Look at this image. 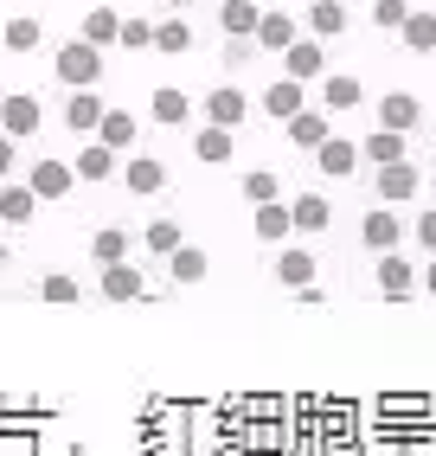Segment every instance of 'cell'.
Listing matches in <instances>:
<instances>
[{
    "instance_id": "19",
    "label": "cell",
    "mask_w": 436,
    "mask_h": 456,
    "mask_svg": "<svg viewBox=\"0 0 436 456\" xmlns=\"http://www.w3.org/2000/svg\"><path fill=\"white\" fill-rule=\"evenodd\" d=\"M372 270H379V277H372V283H379V296H385V302H404V296H417V289H424V277H417V270L404 264L398 251H392V257H379Z\"/></svg>"
},
{
    "instance_id": "1",
    "label": "cell",
    "mask_w": 436,
    "mask_h": 456,
    "mask_svg": "<svg viewBox=\"0 0 436 456\" xmlns=\"http://www.w3.org/2000/svg\"><path fill=\"white\" fill-rule=\"evenodd\" d=\"M52 71H58V84H65V90H103V52L97 45H84V39H65V45H58L52 52Z\"/></svg>"
},
{
    "instance_id": "6",
    "label": "cell",
    "mask_w": 436,
    "mask_h": 456,
    "mask_svg": "<svg viewBox=\"0 0 436 456\" xmlns=\"http://www.w3.org/2000/svg\"><path fill=\"white\" fill-rule=\"evenodd\" d=\"M417 187H424V174H417V161H398V167H379L372 174V193H379V206H411L417 200Z\"/></svg>"
},
{
    "instance_id": "7",
    "label": "cell",
    "mask_w": 436,
    "mask_h": 456,
    "mask_svg": "<svg viewBox=\"0 0 436 456\" xmlns=\"http://www.w3.org/2000/svg\"><path fill=\"white\" fill-rule=\"evenodd\" d=\"M283 77H289V84H321V77H327V45L302 33V39L283 52Z\"/></svg>"
},
{
    "instance_id": "33",
    "label": "cell",
    "mask_w": 436,
    "mask_h": 456,
    "mask_svg": "<svg viewBox=\"0 0 436 456\" xmlns=\"http://www.w3.org/2000/svg\"><path fill=\"white\" fill-rule=\"evenodd\" d=\"M206 270H212V257L199 251V245H180L174 257H167V277L186 289V283H206Z\"/></svg>"
},
{
    "instance_id": "38",
    "label": "cell",
    "mask_w": 436,
    "mask_h": 456,
    "mask_svg": "<svg viewBox=\"0 0 436 456\" xmlns=\"http://www.w3.org/2000/svg\"><path fill=\"white\" fill-rule=\"evenodd\" d=\"M417 7L411 0H372V26H385V33H404V20H411Z\"/></svg>"
},
{
    "instance_id": "22",
    "label": "cell",
    "mask_w": 436,
    "mask_h": 456,
    "mask_svg": "<svg viewBox=\"0 0 436 456\" xmlns=\"http://www.w3.org/2000/svg\"><path fill=\"white\" fill-rule=\"evenodd\" d=\"M289 219H295V238H315V232L334 225V206H327V193H295L289 200Z\"/></svg>"
},
{
    "instance_id": "12",
    "label": "cell",
    "mask_w": 436,
    "mask_h": 456,
    "mask_svg": "<svg viewBox=\"0 0 436 456\" xmlns=\"http://www.w3.org/2000/svg\"><path fill=\"white\" fill-rule=\"evenodd\" d=\"M283 135H289V142L302 148V155H321V148H327V142H334L340 129H334V116H327V110L315 103V110H302L295 123H283Z\"/></svg>"
},
{
    "instance_id": "17",
    "label": "cell",
    "mask_w": 436,
    "mask_h": 456,
    "mask_svg": "<svg viewBox=\"0 0 436 456\" xmlns=\"http://www.w3.org/2000/svg\"><path fill=\"white\" fill-rule=\"evenodd\" d=\"M71 167H77V187H103V180H122V155H109L103 142H84Z\"/></svg>"
},
{
    "instance_id": "8",
    "label": "cell",
    "mask_w": 436,
    "mask_h": 456,
    "mask_svg": "<svg viewBox=\"0 0 436 456\" xmlns=\"http://www.w3.org/2000/svg\"><path fill=\"white\" fill-rule=\"evenodd\" d=\"M97 296H103V302H141V296H148V270H141L135 257L97 270Z\"/></svg>"
},
{
    "instance_id": "16",
    "label": "cell",
    "mask_w": 436,
    "mask_h": 456,
    "mask_svg": "<svg viewBox=\"0 0 436 456\" xmlns=\"http://www.w3.org/2000/svg\"><path fill=\"white\" fill-rule=\"evenodd\" d=\"M122 187H129L135 200H154L167 187V161L161 155H129V161H122Z\"/></svg>"
},
{
    "instance_id": "36",
    "label": "cell",
    "mask_w": 436,
    "mask_h": 456,
    "mask_svg": "<svg viewBox=\"0 0 436 456\" xmlns=\"http://www.w3.org/2000/svg\"><path fill=\"white\" fill-rule=\"evenodd\" d=\"M122 52H154V20L148 13H122Z\"/></svg>"
},
{
    "instance_id": "5",
    "label": "cell",
    "mask_w": 436,
    "mask_h": 456,
    "mask_svg": "<svg viewBox=\"0 0 436 456\" xmlns=\"http://www.w3.org/2000/svg\"><path fill=\"white\" fill-rule=\"evenodd\" d=\"M26 187L39 193V206H58V200H71V187H77V167L45 155V161H33V167H26Z\"/></svg>"
},
{
    "instance_id": "9",
    "label": "cell",
    "mask_w": 436,
    "mask_h": 456,
    "mask_svg": "<svg viewBox=\"0 0 436 456\" xmlns=\"http://www.w3.org/2000/svg\"><path fill=\"white\" fill-rule=\"evenodd\" d=\"M372 116H379V129H385V135H411V129L424 123V103L411 97V90H385V97L372 103Z\"/></svg>"
},
{
    "instance_id": "24",
    "label": "cell",
    "mask_w": 436,
    "mask_h": 456,
    "mask_svg": "<svg viewBox=\"0 0 436 456\" xmlns=\"http://www.w3.org/2000/svg\"><path fill=\"white\" fill-rule=\"evenodd\" d=\"M231 155H238V135H231V129H212V123L193 129V161H199V167H225Z\"/></svg>"
},
{
    "instance_id": "31",
    "label": "cell",
    "mask_w": 436,
    "mask_h": 456,
    "mask_svg": "<svg viewBox=\"0 0 436 456\" xmlns=\"http://www.w3.org/2000/svg\"><path fill=\"white\" fill-rule=\"evenodd\" d=\"M257 20H263V7H251V0H218V26H225V39H257Z\"/></svg>"
},
{
    "instance_id": "37",
    "label": "cell",
    "mask_w": 436,
    "mask_h": 456,
    "mask_svg": "<svg viewBox=\"0 0 436 456\" xmlns=\"http://www.w3.org/2000/svg\"><path fill=\"white\" fill-rule=\"evenodd\" d=\"M411 52H436V13H411L404 20V33H398Z\"/></svg>"
},
{
    "instance_id": "26",
    "label": "cell",
    "mask_w": 436,
    "mask_h": 456,
    "mask_svg": "<svg viewBox=\"0 0 436 456\" xmlns=\"http://www.w3.org/2000/svg\"><path fill=\"white\" fill-rule=\"evenodd\" d=\"M97 142L109 148V155H129V148L141 142V116H135V110H109L103 129H97Z\"/></svg>"
},
{
    "instance_id": "10",
    "label": "cell",
    "mask_w": 436,
    "mask_h": 456,
    "mask_svg": "<svg viewBox=\"0 0 436 456\" xmlns=\"http://www.w3.org/2000/svg\"><path fill=\"white\" fill-rule=\"evenodd\" d=\"M359 238H366V251H372V257H392V251L404 245V219H398L392 206H372L366 219H359Z\"/></svg>"
},
{
    "instance_id": "44",
    "label": "cell",
    "mask_w": 436,
    "mask_h": 456,
    "mask_svg": "<svg viewBox=\"0 0 436 456\" xmlns=\"http://www.w3.org/2000/svg\"><path fill=\"white\" fill-rule=\"evenodd\" d=\"M167 7H174V13H180V7H199V0H167Z\"/></svg>"
},
{
    "instance_id": "46",
    "label": "cell",
    "mask_w": 436,
    "mask_h": 456,
    "mask_svg": "<svg viewBox=\"0 0 436 456\" xmlns=\"http://www.w3.org/2000/svg\"><path fill=\"white\" fill-rule=\"evenodd\" d=\"M0 270H7V238H0Z\"/></svg>"
},
{
    "instance_id": "40",
    "label": "cell",
    "mask_w": 436,
    "mask_h": 456,
    "mask_svg": "<svg viewBox=\"0 0 436 456\" xmlns=\"http://www.w3.org/2000/svg\"><path fill=\"white\" fill-rule=\"evenodd\" d=\"M251 58H257V39H225V45H218V65H225V71H244Z\"/></svg>"
},
{
    "instance_id": "23",
    "label": "cell",
    "mask_w": 436,
    "mask_h": 456,
    "mask_svg": "<svg viewBox=\"0 0 436 456\" xmlns=\"http://www.w3.org/2000/svg\"><path fill=\"white\" fill-rule=\"evenodd\" d=\"M77 39H84V45H97V52L122 45V13H116V7H90V13L77 20Z\"/></svg>"
},
{
    "instance_id": "28",
    "label": "cell",
    "mask_w": 436,
    "mask_h": 456,
    "mask_svg": "<svg viewBox=\"0 0 436 456\" xmlns=\"http://www.w3.org/2000/svg\"><path fill=\"white\" fill-rule=\"evenodd\" d=\"M359 161H366V155H359V142H353V135H334V142L321 148V155H315V167H321L327 180H347Z\"/></svg>"
},
{
    "instance_id": "45",
    "label": "cell",
    "mask_w": 436,
    "mask_h": 456,
    "mask_svg": "<svg viewBox=\"0 0 436 456\" xmlns=\"http://www.w3.org/2000/svg\"><path fill=\"white\" fill-rule=\"evenodd\" d=\"M0 97H7V65H0Z\"/></svg>"
},
{
    "instance_id": "39",
    "label": "cell",
    "mask_w": 436,
    "mask_h": 456,
    "mask_svg": "<svg viewBox=\"0 0 436 456\" xmlns=\"http://www.w3.org/2000/svg\"><path fill=\"white\" fill-rule=\"evenodd\" d=\"M39 296H45V302H77L84 289H77L71 270H45V277H39Z\"/></svg>"
},
{
    "instance_id": "2",
    "label": "cell",
    "mask_w": 436,
    "mask_h": 456,
    "mask_svg": "<svg viewBox=\"0 0 436 456\" xmlns=\"http://www.w3.org/2000/svg\"><path fill=\"white\" fill-rule=\"evenodd\" d=\"M199 116H206V123L212 129H244V123H251V90H238V84H218V90H206V97H199Z\"/></svg>"
},
{
    "instance_id": "43",
    "label": "cell",
    "mask_w": 436,
    "mask_h": 456,
    "mask_svg": "<svg viewBox=\"0 0 436 456\" xmlns=\"http://www.w3.org/2000/svg\"><path fill=\"white\" fill-rule=\"evenodd\" d=\"M424 289H430V296H436V257H430V264H424Z\"/></svg>"
},
{
    "instance_id": "42",
    "label": "cell",
    "mask_w": 436,
    "mask_h": 456,
    "mask_svg": "<svg viewBox=\"0 0 436 456\" xmlns=\"http://www.w3.org/2000/svg\"><path fill=\"white\" fill-rule=\"evenodd\" d=\"M13 167H20V142H13V135H0V187L13 180Z\"/></svg>"
},
{
    "instance_id": "25",
    "label": "cell",
    "mask_w": 436,
    "mask_h": 456,
    "mask_svg": "<svg viewBox=\"0 0 436 456\" xmlns=\"http://www.w3.org/2000/svg\"><path fill=\"white\" fill-rule=\"evenodd\" d=\"M251 232L263 238V245H276V251H283L289 238H295V219H289V200H276V206H257V212H251Z\"/></svg>"
},
{
    "instance_id": "3",
    "label": "cell",
    "mask_w": 436,
    "mask_h": 456,
    "mask_svg": "<svg viewBox=\"0 0 436 456\" xmlns=\"http://www.w3.org/2000/svg\"><path fill=\"white\" fill-rule=\"evenodd\" d=\"M103 116H109V103H103V90H65V103H58V123H65L71 135H84V142H97V129H103Z\"/></svg>"
},
{
    "instance_id": "32",
    "label": "cell",
    "mask_w": 436,
    "mask_h": 456,
    "mask_svg": "<svg viewBox=\"0 0 436 456\" xmlns=\"http://www.w3.org/2000/svg\"><path fill=\"white\" fill-rule=\"evenodd\" d=\"M359 155H366L372 167H398V161H411V155H404V135H385V129L359 135Z\"/></svg>"
},
{
    "instance_id": "27",
    "label": "cell",
    "mask_w": 436,
    "mask_h": 456,
    "mask_svg": "<svg viewBox=\"0 0 436 456\" xmlns=\"http://www.w3.org/2000/svg\"><path fill=\"white\" fill-rule=\"evenodd\" d=\"M33 219H39V193L26 180H7L0 187V225H33Z\"/></svg>"
},
{
    "instance_id": "47",
    "label": "cell",
    "mask_w": 436,
    "mask_h": 456,
    "mask_svg": "<svg viewBox=\"0 0 436 456\" xmlns=\"http://www.w3.org/2000/svg\"><path fill=\"white\" fill-rule=\"evenodd\" d=\"M251 7H263V0H251Z\"/></svg>"
},
{
    "instance_id": "21",
    "label": "cell",
    "mask_w": 436,
    "mask_h": 456,
    "mask_svg": "<svg viewBox=\"0 0 436 456\" xmlns=\"http://www.w3.org/2000/svg\"><path fill=\"white\" fill-rule=\"evenodd\" d=\"M129 251H135V232L129 225H97V232H90V257H97V270L129 264Z\"/></svg>"
},
{
    "instance_id": "4",
    "label": "cell",
    "mask_w": 436,
    "mask_h": 456,
    "mask_svg": "<svg viewBox=\"0 0 436 456\" xmlns=\"http://www.w3.org/2000/svg\"><path fill=\"white\" fill-rule=\"evenodd\" d=\"M39 129H45V103L33 97V90H7V97H0V135L26 142V135H39Z\"/></svg>"
},
{
    "instance_id": "48",
    "label": "cell",
    "mask_w": 436,
    "mask_h": 456,
    "mask_svg": "<svg viewBox=\"0 0 436 456\" xmlns=\"http://www.w3.org/2000/svg\"><path fill=\"white\" fill-rule=\"evenodd\" d=\"M430 123H436V116H430Z\"/></svg>"
},
{
    "instance_id": "14",
    "label": "cell",
    "mask_w": 436,
    "mask_h": 456,
    "mask_svg": "<svg viewBox=\"0 0 436 456\" xmlns=\"http://www.w3.org/2000/svg\"><path fill=\"white\" fill-rule=\"evenodd\" d=\"M270 270H276V283H283V289L302 296V289H315V270H321V264H315V251H308V245H283Z\"/></svg>"
},
{
    "instance_id": "13",
    "label": "cell",
    "mask_w": 436,
    "mask_h": 456,
    "mask_svg": "<svg viewBox=\"0 0 436 456\" xmlns=\"http://www.w3.org/2000/svg\"><path fill=\"white\" fill-rule=\"evenodd\" d=\"M257 110H263V116H276V123H295V116L308 110V84H289V77L263 84V90H257Z\"/></svg>"
},
{
    "instance_id": "34",
    "label": "cell",
    "mask_w": 436,
    "mask_h": 456,
    "mask_svg": "<svg viewBox=\"0 0 436 456\" xmlns=\"http://www.w3.org/2000/svg\"><path fill=\"white\" fill-rule=\"evenodd\" d=\"M154 52H167V58H180V52H193V26H186L180 13H167V20H154Z\"/></svg>"
},
{
    "instance_id": "18",
    "label": "cell",
    "mask_w": 436,
    "mask_h": 456,
    "mask_svg": "<svg viewBox=\"0 0 436 456\" xmlns=\"http://www.w3.org/2000/svg\"><path fill=\"white\" fill-rule=\"evenodd\" d=\"M295 39H302V20L283 13V7H263V20H257V52H276V58H283Z\"/></svg>"
},
{
    "instance_id": "29",
    "label": "cell",
    "mask_w": 436,
    "mask_h": 456,
    "mask_svg": "<svg viewBox=\"0 0 436 456\" xmlns=\"http://www.w3.org/2000/svg\"><path fill=\"white\" fill-rule=\"evenodd\" d=\"M180 245H186V225H180V219H148V225H141V251H148V257L167 264Z\"/></svg>"
},
{
    "instance_id": "30",
    "label": "cell",
    "mask_w": 436,
    "mask_h": 456,
    "mask_svg": "<svg viewBox=\"0 0 436 456\" xmlns=\"http://www.w3.org/2000/svg\"><path fill=\"white\" fill-rule=\"evenodd\" d=\"M0 45L7 52H39L45 45V20L39 13H13L7 26H0Z\"/></svg>"
},
{
    "instance_id": "11",
    "label": "cell",
    "mask_w": 436,
    "mask_h": 456,
    "mask_svg": "<svg viewBox=\"0 0 436 456\" xmlns=\"http://www.w3.org/2000/svg\"><path fill=\"white\" fill-rule=\"evenodd\" d=\"M302 26H308V39H340L353 26V0H308V13H302Z\"/></svg>"
},
{
    "instance_id": "15",
    "label": "cell",
    "mask_w": 436,
    "mask_h": 456,
    "mask_svg": "<svg viewBox=\"0 0 436 456\" xmlns=\"http://www.w3.org/2000/svg\"><path fill=\"white\" fill-rule=\"evenodd\" d=\"M315 90H321V110H327V116H347V110H359V103H366L359 71H327Z\"/></svg>"
},
{
    "instance_id": "20",
    "label": "cell",
    "mask_w": 436,
    "mask_h": 456,
    "mask_svg": "<svg viewBox=\"0 0 436 456\" xmlns=\"http://www.w3.org/2000/svg\"><path fill=\"white\" fill-rule=\"evenodd\" d=\"M186 116H193V97H186L180 84H161V90L148 97V123H154V129H180Z\"/></svg>"
},
{
    "instance_id": "41",
    "label": "cell",
    "mask_w": 436,
    "mask_h": 456,
    "mask_svg": "<svg viewBox=\"0 0 436 456\" xmlns=\"http://www.w3.org/2000/svg\"><path fill=\"white\" fill-rule=\"evenodd\" d=\"M411 238H417V245H424V251L436 257V206H430V212H417V225H411Z\"/></svg>"
},
{
    "instance_id": "35",
    "label": "cell",
    "mask_w": 436,
    "mask_h": 456,
    "mask_svg": "<svg viewBox=\"0 0 436 456\" xmlns=\"http://www.w3.org/2000/svg\"><path fill=\"white\" fill-rule=\"evenodd\" d=\"M244 200H251V212L283 200V180H276V167H251V174H244Z\"/></svg>"
}]
</instances>
